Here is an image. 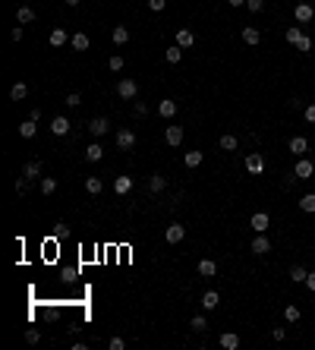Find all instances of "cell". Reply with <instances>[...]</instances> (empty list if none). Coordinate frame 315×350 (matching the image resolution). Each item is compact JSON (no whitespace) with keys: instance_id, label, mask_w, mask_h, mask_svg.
<instances>
[{"instance_id":"f35d334b","label":"cell","mask_w":315,"mask_h":350,"mask_svg":"<svg viewBox=\"0 0 315 350\" xmlns=\"http://www.w3.org/2000/svg\"><path fill=\"white\" fill-rule=\"evenodd\" d=\"M192 328H196V331H205V328H208V319H205V315H192Z\"/></svg>"},{"instance_id":"9a60e30c","label":"cell","mask_w":315,"mask_h":350,"mask_svg":"<svg viewBox=\"0 0 315 350\" xmlns=\"http://www.w3.org/2000/svg\"><path fill=\"white\" fill-rule=\"evenodd\" d=\"M221 347H224V350H237L240 347V334L237 331H224V334H221Z\"/></svg>"},{"instance_id":"1f68e13d","label":"cell","mask_w":315,"mask_h":350,"mask_svg":"<svg viewBox=\"0 0 315 350\" xmlns=\"http://www.w3.org/2000/svg\"><path fill=\"white\" fill-rule=\"evenodd\" d=\"M290 278L296 281V284H306V278H309V272H306L303 265H293V268H290Z\"/></svg>"},{"instance_id":"7bdbcfd3","label":"cell","mask_w":315,"mask_h":350,"mask_svg":"<svg viewBox=\"0 0 315 350\" xmlns=\"http://www.w3.org/2000/svg\"><path fill=\"white\" fill-rule=\"evenodd\" d=\"M66 104H70V107L82 104V95H79V92H70V95H66Z\"/></svg>"},{"instance_id":"9c48e42d","label":"cell","mask_w":315,"mask_h":350,"mask_svg":"<svg viewBox=\"0 0 315 350\" xmlns=\"http://www.w3.org/2000/svg\"><path fill=\"white\" fill-rule=\"evenodd\" d=\"M249 250L256 253V255H265V253H271V240H268L265 233H259V237L252 240V246H249Z\"/></svg>"},{"instance_id":"52a82bcc","label":"cell","mask_w":315,"mask_h":350,"mask_svg":"<svg viewBox=\"0 0 315 350\" xmlns=\"http://www.w3.org/2000/svg\"><path fill=\"white\" fill-rule=\"evenodd\" d=\"M293 13H296V22H312V16H315V6L312 3H296V10H293Z\"/></svg>"},{"instance_id":"ac0fdd59","label":"cell","mask_w":315,"mask_h":350,"mask_svg":"<svg viewBox=\"0 0 315 350\" xmlns=\"http://www.w3.org/2000/svg\"><path fill=\"white\" fill-rule=\"evenodd\" d=\"M35 133H38V120H25V123H19V136H22V139H32V136H35Z\"/></svg>"},{"instance_id":"c3c4849f","label":"cell","mask_w":315,"mask_h":350,"mask_svg":"<svg viewBox=\"0 0 315 350\" xmlns=\"http://www.w3.org/2000/svg\"><path fill=\"white\" fill-rule=\"evenodd\" d=\"M148 6H151V10H155V13H161V10H164L167 3H164V0H148Z\"/></svg>"},{"instance_id":"ee69618b","label":"cell","mask_w":315,"mask_h":350,"mask_svg":"<svg viewBox=\"0 0 315 350\" xmlns=\"http://www.w3.org/2000/svg\"><path fill=\"white\" fill-rule=\"evenodd\" d=\"M107 347H111V350H123L126 341H123V338H111V341H107Z\"/></svg>"},{"instance_id":"816d5d0a","label":"cell","mask_w":315,"mask_h":350,"mask_svg":"<svg viewBox=\"0 0 315 350\" xmlns=\"http://www.w3.org/2000/svg\"><path fill=\"white\" fill-rule=\"evenodd\" d=\"M230 6H246V0H227Z\"/></svg>"},{"instance_id":"f1b7e54d","label":"cell","mask_w":315,"mask_h":350,"mask_svg":"<svg viewBox=\"0 0 315 350\" xmlns=\"http://www.w3.org/2000/svg\"><path fill=\"white\" fill-rule=\"evenodd\" d=\"M25 95H29V85H25V82H16V85L10 89V98H13V101H22Z\"/></svg>"},{"instance_id":"ba28073f","label":"cell","mask_w":315,"mask_h":350,"mask_svg":"<svg viewBox=\"0 0 315 350\" xmlns=\"http://www.w3.org/2000/svg\"><path fill=\"white\" fill-rule=\"evenodd\" d=\"M183 237H186V227H183V224H170V227L164 231V240H167V243H180Z\"/></svg>"},{"instance_id":"7a4b0ae2","label":"cell","mask_w":315,"mask_h":350,"mask_svg":"<svg viewBox=\"0 0 315 350\" xmlns=\"http://www.w3.org/2000/svg\"><path fill=\"white\" fill-rule=\"evenodd\" d=\"M287 149L296 155V158H303V155L309 152V139H306V136H293L290 142H287Z\"/></svg>"},{"instance_id":"6da1fadb","label":"cell","mask_w":315,"mask_h":350,"mask_svg":"<svg viewBox=\"0 0 315 350\" xmlns=\"http://www.w3.org/2000/svg\"><path fill=\"white\" fill-rule=\"evenodd\" d=\"M117 95H120V98H126V101H130V98H136V95H139L136 79H120V82H117Z\"/></svg>"},{"instance_id":"5b68a950","label":"cell","mask_w":315,"mask_h":350,"mask_svg":"<svg viewBox=\"0 0 315 350\" xmlns=\"http://www.w3.org/2000/svg\"><path fill=\"white\" fill-rule=\"evenodd\" d=\"M132 145H136V133H132V130H120V133H117V149L130 152Z\"/></svg>"},{"instance_id":"44dd1931","label":"cell","mask_w":315,"mask_h":350,"mask_svg":"<svg viewBox=\"0 0 315 350\" xmlns=\"http://www.w3.org/2000/svg\"><path fill=\"white\" fill-rule=\"evenodd\" d=\"M158 114H161V117H167V120H170L173 114H177V101L164 98V101H161V104H158Z\"/></svg>"},{"instance_id":"f546056e","label":"cell","mask_w":315,"mask_h":350,"mask_svg":"<svg viewBox=\"0 0 315 350\" xmlns=\"http://www.w3.org/2000/svg\"><path fill=\"white\" fill-rule=\"evenodd\" d=\"M32 19H35V10H32V6H19L16 10V22H32Z\"/></svg>"},{"instance_id":"bcb514c9","label":"cell","mask_w":315,"mask_h":350,"mask_svg":"<svg viewBox=\"0 0 315 350\" xmlns=\"http://www.w3.org/2000/svg\"><path fill=\"white\" fill-rule=\"evenodd\" d=\"M303 117L309 120V123H315V104H306V111H303Z\"/></svg>"},{"instance_id":"f5cc1de1","label":"cell","mask_w":315,"mask_h":350,"mask_svg":"<svg viewBox=\"0 0 315 350\" xmlns=\"http://www.w3.org/2000/svg\"><path fill=\"white\" fill-rule=\"evenodd\" d=\"M66 3H70V6H79V3H82V0H66Z\"/></svg>"},{"instance_id":"4dcf8cb0","label":"cell","mask_w":315,"mask_h":350,"mask_svg":"<svg viewBox=\"0 0 315 350\" xmlns=\"http://www.w3.org/2000/svg\"><path fill=\"white\" fill-rule=\"evenodd\" d=\"M85 190H89L92 196H98V193L104 190V183H101V180H98V177H85Z\"/></svg>"},{"instance_id":"7c38bea8","label":"cell","mask_w":315,"mask_h":350,"mask_svg":"<svg viewBox=\"0 0 315 350\" xmlns=\"http://www.w3.org/2000/svg\"><path fill=\"white\" fill-rule=\"evenodd\" d=\"M111 38H113V44H117V48H123V44L130 41V29H126V25H113Z\"/></svg>"},{"instance_id":"ab89813d","label":"cell","mask_w":315,"mask_h":350,"mask_svg":"<svg viewBox=\"0 0 315 350\" xmlns=\"http://www.w3.org/2000/svg\"><path fill=\"white\" fill-rule=\"evenodd\" d=\"M246 10H249V13H262L265 10V0H246Z\"/></svg>"},{"instance_id":"60d3db41","label":"cell","mask_w":315,"mask_h":350,"mask_svg":"<svg viewBox=\"0 0 315 350\" xmlns=\"http://www.w3.org/2000/svg\"><path fill=\"white\" fill-rule=\"evenodd\" d=\"M16 193H19V196H25V193H29V177H25V174L16 180Z\"/></svg>"},{"instance_id":"d590c367","label":"cell","mask_w":315,"mask_h":350,"mask_svg":"<svg viewBox=\"0 0 315 350\" xmlns=\"http://www.w3.org/2000/svg\"><path fill=\"white\" fill-rule=\"evenodd\" d=\"M221 149H224V152H233V149H237V136H230V133H227V136H221Z\"/></svg>"},{"instance_id":"30bf717a","label":"cell","mask_w":315,"mask_h":350,"mask_svg":"<svg viewBox=\"0 0 315 350\" xmlns=\"http://www.w3.org/2000/svg\"><path fill=\"white\" fill-rule=\"evenodd\" d=\"M177 44H180V48H192V44H196V32H192V29H180L177 32Z\"/></svg>"},{"instance_id":"8fae6325","label":"cell","mask_w":315,"mask_h":350,"mask_svg":"<svg viewBox=\"0 0 315 350\" xmlns=\"http://www.w3.org/2000/svg\"><path fill=\"white\" fill-rule=\"evenodd\" d=\"M312 171H315L312 161L299 158V161H296V171H293V177H296V180H306V177H312Z\"/></svg>"},{"instance_id":"74e56055","label":"cell","mask_w":315,"mask_h":350,"mask_svg":"<svg viewBox=\"0 0 315 350\" xmlns=\"http://www.w3.org/2000/svg\"><path fill=\"white\" fill-rule=\"evenodd\" d=\"M284 319L287 322H299V306H287L284 309Z\"/></svg>"},{"instance_id":"603a6c76","label":"cell","mask_w":315,"mask_h":350,"mask_svg":"<svg viewBox=\"0 0 315 350\" xmlns=\"http://www.w3.org/2000/svg\"><path fill=\"white\" fill-rule=\"evenodd\" d=\"M199 274H202V278H214V274H218V265H214L211 259H202L199 262Z\"/></svg>"},{"instance_id":"7dc6e473","label":"cell","mask_w":315,"mask_h":350,"mask_svg":"<svg viewBox=\"0 0 315 350\" xmlns=\"http://www.w3.org/2000/svg\"><path fill=\"white\" fill-rule=\"evenodd\" d=\"M271 338H274V341H284L287 331H284V328H271Z\"/></svg>"},{"instance_id":"d6986e66","label":"cell","mask_w":315,"mask_h":350,"mask_svg":"<svg viewBox=\"0 0 315 350\" xmlns=\"http://www.w3.org/2000/svg\"><path fill=\"white\" fill-rule=\"evenodd\" d=\"M130 190H132V177H117L113 180V193H117V196H126Z\"/></svg>"},{"instance_id":"8992f818","label":"cell","mask_w":315,"mask_h":350,"mask_svg":"<svg viewBox=\"0 0 315 350\" xmlns=\"http://www.w3.org/2000/svg\"><path fill=\"white\" fill-rule=\"evenodd\" d=\"M249 224H252V231H256V233H265L268 227H271V218H268L265 212H256V214H252V221H249Z\"/></svg>"},{"instance_id":"e0dca14e","label":"cell","mask_w":315,"mask_h":350,"mask_svg":"<svg viewBox=\"0 0 315 350\" xmlns=\"http://www.w3.org/2000/svg\"><path fill=\"white\" fill-rule=\"evenodd\" d=\"M70 48L73 51H89V35H85V32H76V35L70 38Z\"/></svg>"},{"instance_id":"4fadbf2b","label":"cell","mask_w":315,"mask_h":350,"mask_svg":"<svg viewBox=\"0 0 315 350\" xmlns=\"http://www.w3.org/2000/svg\"><path fill=\"white\" fill-rule=\"evenodd\" d=\"M51 133L54 136H66V133H70V120L66 117H54L51 120Z\"/></svg>"},{"instance_id":"f6af8a7d","label":"cell","mask_w":315,"mask_h":350,"mask_svg":"<svg viewBox=\"0 0 315 350\" xmlns=\"http://www.w3.org/2000/svg\"><path fill=\"white\" fill-rule=\"evenodd\" d=\"M38 338H41L38 328H29V331H25V341H29V344H38Z\"/></svg>"},{"instance_id":"e575fe53","label":"cell","mask_w":315,"mask_h":350,"mask_svg":"<svg viewBox=\"0 0 315 350\" xmlns=\"http://www.w3.org/2000/svg\"><path fill=\"white\" fill-rule=\"evenodd\" d=\"M284 38H287V41H290V44H296L299 38H303V29H299V25H290V29L284 32Z\"/></svg>"},{"instance_id":"4316f807","label":"cell","mask_w":315,"mask_h":350,"mask_svg":"<svg viewBox=\"0 0 315 350\" xmlns=\"http://www.w3.org/2000/svg\"><path fill=\"white\" fill-rule=\"evenodd\" d=\"M202 158H205L202 152H186V155H183V164H186V167H199V164H202Z\"/></svg>"},{"instance_id":"2e32d148","label":"cell","mask_w":315,"mask_h":350,"mask_svg":"<svg viewBox=\"0 0 315 350\" xmlns=\"http://www.w3.org/2000/svg\"><path fill=\"white\" fill-rule=\"evenodd\" d=\"M41 171H44V167H41V161H35V158H32L29 164L22 167V174H25L29 180H38V177H41Z\"/></svg>"},{"instance_id":"5bb4252c","label":"cell","mask_w":315,"mask_h":350,"mask_svg":"<svg viewBox=\"0 0 315 350\" xmlns=\"http://www.w3.org/2000/svg\"><path fill=\"white\" fill-rule=\"evenodd\" d=\"M262 167H265V158H262L259 152L246 158V171H249V174H262Z\"/></svg>"},{"instance_id":"d6a6232c","label":"cell","mask_w":315,"mask_h":350,"mask_svg":"<svg viewBox=\"0 0 315 350\" xmlns=\"http://www.w3.org/2000/svg\"><path fill=\"white\" fill-rule=\"evenodd\" d=\"M41 193L44 196H54V193H57V180L54 177H41Z\"/></svg>"},{"instance_id":"b9f144b4","label":"cell","mask_w":315,"mask_h":350,"mask_svg":"<svg viewBox=\"0 0 315 350\" xmlns=\"http://www.w3.org/2000/svg\"><path fill=\"white\" fill-rule=\"evenodd\" d=\"M296 48L303 51V54H309V51H312V38H309V35H303V38L296 41Z\"/></svg>"},{"instance_id":"3957f363","label":"cell","mask_w":315,"mask_h":350,"mask_svg":"<svg viewBox=\"0 0 315 350\" xmlns=\"http://www.w3.org/2000/svg\"><path fill=\"white\" fill-rule=\"evenodd\" d=\"M107 130H111V120H107V117H92L89 120V133H92V136H104Z\"/></svg>"},{"instance_id":"277c9868","label":"cell","mask_w":315,"mask_h":350,"mask_svg":"<svg viewBox=\"0 0 315 350\" xmlns=\"http://www.w3.org/2000/svg\"><path fill=\"white\" fill-rule=\"evenodd\" d=\"M164 142L170 145V149H177V145L183 142V126H167L164 130Z\"/></svg>"},{"instance_id":"836d02e7","label":"cell","mask_w":315,"mask_h":350,"mask_svg":"<svg viewBox=\"0 0 315 350\" xmlns=\"http://www.w3.org/2000/svg\"><path fill=\"white\" fill-rule=\"evenodd\" d=\"M299 208H303V212H315V193H306V196L303 199H299Z\"/></svg>"},{"instance_id":"cb8c5ba5","label":"cell","mask_w":315,"mask_h":350,"mask_svg":"<svg viewBox=\"0 0 315 350\" xmlns=\"http://www.w3.org/2000/svg\"><path fill=\"white\" fill-rule=\"evenodd\" d=\"M101 158H104V149H101L98 142H92L89 149H85V161H92V164H95V161H101Z\"/></svg>"},{"instance_id":"8d00e7d4","label":"cell","mask_w":315,"mask_h":350,"mask_svg":"<svg viewBox=\"0 0 315 350\" xmlns=\"http://www.w3.org/2000/svg\"><path fill=\"white\" fill-rule=\"evenodd\" d=\"M123 63H126V60H123V57H120V54H113V57H111V60H107V66H111V70H113V73H120V70H123Z\"/></svg>"},{"instance_id":"681fc988","label":"cell","mask_w":315,"mask_h":350,"mask_svg":"<svg viewBox=\"0 0 315 350\" xmlns=\"http://www.w3.org/2000/svg\"><path fill=\"white\" fill-rule=\"evenodd\" d=\"M10 35H13V41H22V25H16V29H13Z\"/></svg>"},{"instance_id":"ffe728a7","label":"cell","mask_w":315,"mask_h":350,"mask_svg":"<svg viewBox=\"0 0 315 350\" xmlns=\"http://www.w3.org/2000/svg\"><path fill=\"white\" fill-rule=\"evenodd\" d=\"M202 306H205V309H218V306H221V293H218V291H205V293H202Z\"/></svg>"},{"instance_id":"d4e9b609","label":"cell","mask_w":315,"mask_h":350,"mask_svg":"<svg viewBox=\"0 0 315 350\" xmlns=\"http://www.w3.org/2000/svg\"><path fill=\"white\" fill-rule=\"evenodd\" d=\"M164 186H167V177H164V174H151L148 190H151V193H164Z\"/></svg>"},{"instance_id":"7402d4cb","label":"cell","mask_w":315,"mask_h":350,"mask_svg":"<svg viewBox=\"0 0 315 350\" xmlns=\"http://www.w3.org/2000/svg\"><path fill=\"white\" fill-rule=\"evenodd\" d=\"M243 41L246 44H259V41H262V32H259L256 25H246V29H243Z\"/></svg>"},{"instance_id":"f907efd6","label":"cell","mask_w":315,"mask_h":350,"mask_svg":"<svg viewBox=\"0 0 315 350\" xmlns=\"http://www.w3.org/2000/svg\"><path fill=\"white\" fill-rule=\"evenodd\" d=\"M306 287H309V291L315 293V272H309V278H306Z\"/></svg>"},{"instance_id":"484cf974","label":"cell","mask_w":315,"mask_h":350,"mask_svg":"<svg viewBox=\"0 0 315 350\" xmlns=\"http://www.w3.org/2000/svg\"><path fill=\"white\" fill-rule=\"evenodd\" d=\"M66 41H70V35H66V29H54V32H51V44H54V48H63Z\"/></svg>"},{"instance_id":"83f0119b","label":"cell","mask_w":315,"mask_h":350,"mask_svg":"<svg viewBox=\"0 0 315 350\" xmlns=\"http://www.w3.org/2000/svg\"><path fill=\"white\" fill-rule=\"evenodd\" d=\"M180 57H183V48H180V44H173V48L164 51V60H167V63H180Z\"/></svg>"}]
</instances>
